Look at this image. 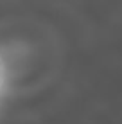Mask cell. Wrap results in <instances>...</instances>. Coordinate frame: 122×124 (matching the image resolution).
<instances>
[{
  "instance_id": "cell-1",
  "label": "cell",
  "mask_w": 122,
  "mask_h": 124,
  "mask_svg": "<svg viewBox=\"0 0 122 124\" xmlns=\"http://www.w3.org/2000/svg\"><path fill=\"white\" fill-rule=\"evenodd\" d=\"M0 79H2V63H0Z\"/></svg>"
}]
</instances>
